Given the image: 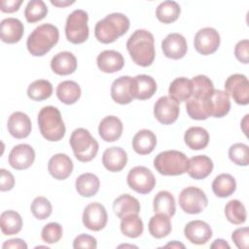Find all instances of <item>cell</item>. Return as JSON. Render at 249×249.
Wrapping results in <instances>:
<instances>
[{"label": "cell", "instance_id": "cell-13", "mask_svg": "<svg viewBox=\"0 0 249 249\" xmlns=\"http://www.w3.org/2000/svg\"><path fill=\"white\" fill-rule=\"evenodd\" d=\"M107 212L105 207L98 202H92L86 206L83 212V224L90 231H98L107 224Z\"/></svg>", "mask_w": 249, "mask_h": 249}, {"label": "cell", "instance_id": "cell-6", "mask_svg": "<svg viewBox=\"0 0 249 249\" xmlns=\"http://www.w3.org/2000/svg\"><path fill=\"white\" fill-rule=\"evenodd\" d=\"M70 146L76 159L82 162L90 161L98 152V143L86 128H76L70 136Z\"/></svg>", "mask_w": 249, "mask_h": 249}, {"label": "cell", "instance_id": "cell-29", "mask_svg": "<svg viewBox=\"0 0 249 249\" xmlns=\"http://www.w3.org/2000/svg\"><path fill=\"white\" fill-rule=\"evenodd\" d=\"M157 145V137L152 130L141 129L132 139V148L139 155H148L154 151Z\"/></svg>", "mask_w": 249, "mask_h": 249}, {"label": "cell", "instance_id": "cell-26", "mask_svg": "<svg viewBox=\"0 0 249 249\" xmlns=\"http://www.w3.org/2000/svg\"><path fill=\"white\" fill-rule=\"evenodd\" d=\"M51 68L57 75L72 74L77 69V58L70 52H60L52 58Z\"/></svg>", "mask_w": 249, "mask_h": 249}, {"label": "cell", "instance_id": "cell-15", "mask_svg": "<svg viewBox=\"0 0 249 249\" xmlns=\"http://www.w3.org/2000/svg\"><path fill=\"white\" fill-rule=\"evenodd\" d=\"M186 238L193 244H205L212 237V230L210 226L201 220H194L189 222L184 229Z\"/></svg>", "mask_w": 249, "mask_h": 249}, {"label": "cell", "instance_id": "cell-23", "mask_svg": "<svg viewBox=\"0 0 249 249\" xmlns=\"http://www.w3.org/2000/svg\"><path fill=\"white\" fill-rule=\"evenodd\" d=\"M23 23L16 18H7L1 21L0 37L4 43H18L23 36Z\"/></svg>", "mask_w": 249, "mask_h": 249}, {"label": "cell", "instance_id": "cell-14", "mask_svg": "<svg viewBox=\"0 0 249 249\" xmlns=\"http://www.w3.org/2000/svg\"><path fill=\"white\" fill-rule=\"evenodd\" d=\"M35 160V151L28 144H18L15 146L9 154V163L17 170L27 169Z\"/></svg>", "mask_w": 249, "mask_h": 249}, {"label": "cell", "instance_id": "cell-5", "mask_svg": "<svg viewBox=\"0 0 249 249\" xmlns=\"http://www.w3.org/2000/svg\"><path fill=\"white\" fill-rule=\"evenodd\" d=\"M154 166L161 175L177 176L188 171L189 159L180 151L168 150L156 156Z\"/></svg>", "mask_w": 249, "mask_h": 249}, {"label": "cell", "instance_id": "cell-16", "mask_svg": "<svg viewBox=\"0 0 249 249\" xmlns=\"http://www.w3.org/2000/svg\"><path fill=\"white\" fill-rule=\"evenodd\" d=\"M163 54L171 59L182 58L188 50L185 37L180 33H170L161 42Z\"/></svg>", "mask_w": 249, "mask_h": 249}, {"label": "cell", "instance_id": "cell-55", "mask_svg": "<svg viewBox=\"0 0 249 249\" xmlns=\"http://www.w3.org/2000/svg\"><path fill=\"white\" fill-rule=\"evenodd\" d=\"M248 115H245V117H244V119L242 120V124H241V126H242V129H243V132L245 133V134H247V129L244 127V125H246L245 124V123H246V121H247V119H248Z\"/></svg>", "mask_w": 249, "mask_h": 249}, {"label": "cell", "instance_id": "cell-17", "mask_svg": "<svg viewBox=\"0 0 249 249\" xmlns=\"http://www.w3.org/2000/svg\"><path fill=\"white\" fill-rule=\"evenodd\" d=\"M157 90V83L151 76L141 74L131 78V95L133 99L151 98Z\"/></svg>", "mask_w": 249, "mask_h": 249}, {"label": "cell", "instance_id": "cell-35", "mask_svg": "<svg viewBox=\"0 0 249 249\" xmlns=\"http://www.w3.org/2000/svg\"><path fill=\"white\" fill-rule=\"evenodd\" d=\"M236 189L235 179L228 173H222L215 177L212 182V191L219 197L231 196Z\"/></svg>", "mask_w": 249, "mask_h": 249}, {"label": "cell", "instance_id": "cell-11", "mask_svg": "<svg viewBox=\"0 0 249 249\" xmlns=\"http://www.w3.org/2000/svg\"><path fill=\"white\" fill-rule=\"evenodd\" d=\"M220 41V35L216 29L212 27H204L199 29L195 35L194 45L197 53L203 55H208L218 50Z\"/></svg>", "mask_w": 249, "mask_h": 249}, {"label": "cell", "instance_id": "cell-46", "mask_svg": "<svg viewBox=\"0 0 249 249\" xmlns=\"http://www.w3.org/2000/svg\"><path fill=\"white\" fill-rule=\"evenodd\" d=\"M231 239L239 249H247L249 243V229L247 227L236 229L232 234Z\"/></svg>", "mask_w": 249, "mask_h": 249}, {"label": "cell", "instance_id": "cell-47", "mask_svg": "<svg viewBox=\"0 0 249 249\" xmlns=\"http://www.w3.org/2000/svg\"><path fill=\"white\" fill-rule=\"evenodd\" d=\"M234 54L240 62L244 64L249 62V41L247 39L237 42L234 47Z\"/></svg>", "mask_w": 249, "mask_h": 249}, {"label": "cell", "instance_id": "cell-39", "mask_svg": "<svg viewBox=\"0 0 249 249\" xmlns=\"http://www.w3.org/2000/svg\"><path fill=\"white\" fill-rule=\"evenodd\" d=\"M53 93V86L48 80H36L28 86L27 95L34 101L48 99Z\"/></svg>", "mask_w": 249, "mask_h": 249}, {"label": "cell", "instance_id": "cell-19", "mask_svg": "<svg viewBox=\"0 0 249 249\" xmlns=\"http://www.w3.org/2000/svg\"><path fill=\"white\" fill-rule=\"evenodd\" d=\"M8 130L10 134L17 138H26L31 132V121L29 117L23 112H14L8 120Z\"/></svg>", "mask_w": 249, "mask_h": 249}, {"label": "cell", "instance_id": "cell-51", "mask_svg": "<svg viewBox=\"0 0 249 249\" xmlns=\"http://www.w3.org/2000/svg\"><path fill=\"white\" fill-rule=\"evenodd\" d=\"M3 249L7 248H17V249H26L27 244L20 238H13L10 240H7L2 245Z\"/></svg>", "mask_w": 249, "mask_h": 249}, {"label": "cell", "instance_id": "cell-30", "mask_svg": "<svg viewBox=\"0 0 249 249\" xmlns=\"http://www.w3.org/2000/svg\"><path fill=\"white\" fill-rule=\"evenodd\" d=\"M192 81L185 77H180L173 80L168 89L169 97L178 103L188 101L192 96Z\"/></svg>", "mask_w": 249, "mask_h": 249}, {"label": "cell", "instance_id": "cell-38", "mask_svg": "<svg viewBox=\"0 0 249 249\" xmlns=\"http://www.w3.org/2000/svg\"><path fill=\"white\" fill-rule=\"evenodd\" d=\"M181 8L175 1H163L161 2L157 10L156 16L160 22L171 23L174 22L180 16Z\"/></svg>", "mask_w": 249, "mask_h": 249}, {"label": "cell", "instance_id": "cell-50", "mask_svg": "<svg viewBox=\"0 0 249 249\" xmlns=\"http://www.w3.org/2000/svg\"><path fill=\"white\" fill-rule=\"evenodd\" d=\"M22 0H1V11L3 13H14L18 10Z\"/></svg>", "mask_w": 249, "mask_h": 249}, {"label": "cell", "instance_id": "cell-1", "mask_svg": "<svg viewBox=\"0 0 249 249\" xmlns=\"http://www.w3.org/2000/svg\"><path fill=\"white\" fill-rule=\"evenodd\" d=\"M126 49L133 62L139 66H150L155 59V39L148 30H135L126 42Z\"/></svg>", "mask_w": 249, "mask_h": 249}, {"label": "cell", "instance_id": "cell-44", "mask_svg": "<svg viewBox=\"0 0 249 249\" xmlns=\"http://www.w3.org/2000/svg\"><path fill=\"white\" fill-rule=\"evenodd\" d=\"M229 158L236 165L246 166L249 163V149L246 144L234 143L229 149Z\"/></svg>", "mask_w": 249, "mask_h": 249}, {"label": "cell", "instance_id": "cell-45", "mask_svg": "<svg viewBox=\"0 0 249 249\" xmlns=\"http://www.w3.org/2000/svg\"><path fill=\"white\" fill-rule=\"evenodd\" d=\"M63 230L62 227L58 223H49L47 224L41 231V237L44 242L53 244L59 241V239L62 237Z\"/></svg>", "mask_w": 249, "mask_h": 249}, {"label": "cell", "instance_id": "cell-36", "mask_svg": "<svg viewBox=\"0 0 249 249\" xmlns=\"http://www.w3.org/2000/svg\"><path fill=\"white\" fill-rule=\"evenodd\" d=\"M0 226L4 235L17 234L22 228L21 216L14 210L4 211L0 217Z\"/></svg>", "mask_w": 249, "mask_h": 249}, {"label": "cell", "instance_id": "cell-24", "mask_svg": "<svg viewBox=\"0 0 249 249\" xmlns=\"http://www.w3.org/2000/svg\"><path fill=\"white\" fill-rule=\"evenodd\" d=\"M123 123L115 116H107L101 120L98 126L99 136L106 142L118 140L123 133Z\"/></svg>", "mask_w": 249, "mask_h": 249}, {"label": "cell", "instance_id": "cell-10", "mask_svg": "<svg viewBox=\"0 0 249 249\" xmlns=\"http://www.w3.org/2000/svg\"><path fill=\"white\" fill-rule=\"evenodd\" d=\"M225 91L239 105L249 103V82L245 75L232 74L225 82Z\"/></svg>", "mask_w": 249, "mask_h": 249}, {"label": "cell", "instance_id": "cell-31", "mask_svg": "<svg viewBox=\"0 0 249 249\" xmlns=\"http://www.w3.org/2000/svg\"><path fill=\"white\" fill-rule=\"evenodd\" d=\"M186 145L192 150H202L209 142V133L200 126H192L184 134Z\"/></svg>", "mask_w": 249, "mask_h": 249}, {"label": "cell", "instance_id": "cell-9", "mask_svg": "<svg viewBox=\"0 0 249 249\" xmlns=\"http://www.w3.org/2000/svg\"><path fill=\"white\" fill-rule=\"evenodd\" d=\"M126 182L131 190L139 194H148L156 186V178L153 172L145 166L131 168L127 174Z\"/></svg>", "mask_w": 249, "mask_h": 249}, {"label": "cell", "instance_id": "cell-2", "mask_svg": "<svg viewBox=\"0 0 249 249\" xmlns=\"http://www.w3.org/2000/svg\"><path fill=\"white\" fill-rule=\"evenodd\" d=\"M129 25V19L126 16L121 13H113L97 21L94 27V35L99 42L110 44L125 34Z\"/></svg>", "mask_w": 249, "mask_h": 249}, {"label": "cell", "instance_id": "cell-32", "mask_svg": "<svg viewBox=\"0 0 249 249\" xmlns=\"http://www.w3.org/2000/svg\"><path fill=\"white\" fill-rule=\"evenodd\" d=\"M100 182L96 175L93 173H84L81 174L75 182L76 191L79 195L85 197H90L97 194L99 190Z\"/></svg>", "mask_w": 249, "mask_h": 249}, {"label": "cell", "instance_id": "cell-4", "mask_svg": "<svg viewBox=\"0 0 249 249\" xmlns=\"http://www.w3.org/2000/svg\"><path fill=\"white\" fill-rule=\"evenodd\" d=\"M38 125L42 136L48 141H59L65 135V125L56 107H43L38 114Z\"/></svg>", "mask_w": 249, "mask_h": 249}, {"label": "cell", "instance_id": "cell-25", "mask_svg": "<svg viewBox=\"0 0 249 249\" xmlns=\"http://www.w3.org/2000/svg\"><path fill=\"white\" fill-rule=\"evenodd\" d=\"M111 97L119 104H128L133 98L131 95V77L121 76L111 86Z\"/></svg>", "mask_w": 249, "mask_h": 249}, {"label": "cell", "instance_id": "cell-40", "mask_svg": "<svg viewBox=\"0 0 249 249\" xmlns=\"http://www.w3.org/2000/svg\"><path fill=\"white\" fill-rule=\"evenodd\" d=\"M143 222L138 214L128 215L121 221V231L127 237L136 238L143 233Z\"/></svg>", "mask_w": 249, "mask_h": 249}, {"label": "cell", "instance_id": "cell-33", "mask_svg": "<svg viewBox=\"0 0 249 249\" xmlns=\"http://www.w3.org/2000/svg\"><path fill=\"white\" fill-rule=\"evenodd\" d=\"M56 96L64 104H74L81 96V88L74 81H63L56 88Z\"/></svg>", "mask_w": 249, "mask_h": 249}, {"label": "cell", "instance_id": "cell-22", "mask_svg": "<svg viewBox=\"0 0 249 249\" xmlns=\"http://www.w3.org/2000/svg\"><path fill=\"white\" fill-rule=\"evenodd\" d=\"M96 63L102 72L115 73L124 67V59L121 53L114 50H106L97 55Z\"/></svg>", "mask_w": 249, "mask_h": 249}, {"label": "cell", "instance_id": "cell-8", "mask_svg": "<svg viewBox=\"0 0 249 249\" xmlns=\"http://www.w3.org/2000/svg\"><path fill=\"white\" fill-rule=\"evenodd\" d=\"M178 201L182 210L188 214H198L208 204L205 193L201 189L194 186L183 189L179 195Z\"/></svg>", "mask_w": 249, "mask_h": 249}, {"label": "cell", "instance_id": "cell-42", "mask_svg": "<svg viewBox=\"0 0 249 249\" xmlns=\"http://www.w3.org/2000/svg\"><path fill=\"white\" fill-rule=\"evenodd\" d=\"M48 14V8L42 0H31L27 3L24 10V17L30 23L43 19Z\"/></svg>", "mask_w": 249, "mask_h": 249}, {"label": "cell", "instance_id": "cell-34", "mask_svg": "<svg viewBox=\"0 0 249 249\" xmlns=\"http://www.w3.org/2000/svg\"><path fill=\"white\" fill-rule=\"evenodd\" d=\"M148 229L151 235L156 238H162L167 236L172 230L170 217L165 214L157 213L150 219Z\"/></svg>", "mask_w": 249, "mask_h": 249}, {"label": "cell", "instance_id": "cell-53", "mask_svg": "<svg viewBox=\"0 0 249 249\" xmlns=\"http://www.w3.org/2000/svg\"><path fill=\"white\" fill-rule=\"evenodd\" d=\"M51 3L54 6H57V7H66V6H69L71 4L74 3V1H51Z\"/></svg>", "mask_w": 249, "mask_h": 249}, {"label": "cell", "instance_id": "cell-41", "mask_svg": "<svg viewBox=\"0 0 249 249\" xmlns=\"http://www.w3.org/2000/svg\"><path fill=\"white\" fill-rule=\"evenodd\" d=\"M225 215L228 221L234 225L243 224L247 217L245 206L238 199H231L226 204Z\"/></svg>", "mask_w": 249, "mask_h": 249}, {"label": "cell", "instance_id": "cell-37", "mask_svg": "<svg viewBox=\"0 0 249 249\" xmlns=\"http://www.w3.org/2000/svg\"><path fill=\"white\" fill-rule=\"evenodd\" d=\"M153 206L155 213L165 214L170 218L175 214L176 211L175 198L171 193L167 191H160L155 196Z\"/></svg>", "mask_w": 249, "mask_h": 249}, {"label": "cell", "instance_id": "cell-3", "mask_svg": "<svg viewBox=\"0 0 249 249\" xmlns=\"http://www.w3.org/2000/svg\"><path fill=\"white\" fill-rule=\"evenodd\" d=\"M59 32L56 26L51 23H44L37 26L28 36L26 47L34 56H42L49 53L58 42Z\"/></svg>", "mask_w": 249, "mask_h": 249}, {"label": "cell", "instance_id": "cell-54", "mask_svg": "<svg viewBox=\"0 0 249 249\" xmlns=\"http://www.w3.org/2000/svg\"><path fill=\"white\" fill-rule=\"evenodd\" d=\"M164 247H171V248H185V246L182 243H179L178 241L174 240L168 244H166Z\"/></svg>", "mask_w": 249, "mask_h": 249}, {"label": "cell", "instance_id": "cell-7", "mask_svg": "<svg viewBox=\"0 0 249 249\" xmlns=\"http://www.w3.org/2000/svg\"><path fill=\"white\" fill-rule=\"evenodd\" d=\"M89 16L84 10H74L67 18L65 35L72 44H82L89 38Z\"/></svg>", "mask_w": 249, "mask_h": 249}, {"label": "cell", "instance_id": "cell-43", "mask_svg": "<svg viewBox=\"0 0 249 249\" xmlns=\"http://www.w3.org/2000/svg\"><path fill=\"white\" fill-rule=\"evenodd\" d=\"M30 210L35 218L38 220H45L51 216L53 206L50 200L45 196H37L33 199Z\"/></svg>", "mask_w": 249, "mask_h": 249}, {"label": "cell", "instance_id": "cell-21", "mask_svg": "<svg viewBox=\"0 0 249 249\" xmlns=\"http://www.w3.org/2000/svg\"><path fill=\"white\" fill-rule=\"evenodd\" d=\"M48 170L54 179L64 180L72 173L73 162L66 154H56L50 159Z\"/></svg>", "mask_w": 249, "mask_h": 249}, {"label": "cell", "instance_id": "cell-18", "mask_svg": "<svg viewBox=\"0 0 249 249\" xmlns=\"http://www.w3.org/2000/svg\"><path fill=\"white\" fill-rule=\"evenodd\" d=\"M231 109L229 94L221 89H214L207 101V112L209 117L222 118L226 116Z\"/></svg>", "mask_w": 249, "mask_h": 249}, {"label": "cell", "instance_id": "cell-27", "mask_svg": "<svg viewBox=\"0 0 249 249\" xmlns=\"http://www.w3.org/2000/svg\"><path fill=\"white\" fill-rule=\"evenodd\" d=\"M213 170L212 160L205 155H198L189 160L188 174L190 177L200 180L206 178Z\"/></svg>", "mask_w": 249, "mask_h": 249}, {"label": "cell", "instance_id": "cell-12", "mask_svg": "<svg viewBox=\"0 0 249 249\" xmlns=\"http://www.w3.org/2000/svg\"><path fill=\"white\" fill-rule=\"evenodd\" d=\"M179 103L169 96L160 97L154 105L155 118L162 124H171L179 117Z\"/></svg>", "mask_w": 249, "mask_h": 249}, {"label": "cell", "instance_id": "cell-20", "mask_svg": "<svg viewBox=\"0 0 249 249\" xmlns=\"http://www.w3.org/2000/svg\"><path fill=\"white\" fill-rule=\"evenodd\" d=\"M127 162L126 152L117 146L107 148L102 155V163L111 172H119L124 168Z\"/></svg>", "mask_w": 249, "mask_h": 249}, {"label": "cell", "instance_id": "cell-52", "mask_svg": "<svg viewBox=\"0 0 249 249\" xmlns=\"http://www.w3.org/2000/svg\"><path fill=\"white\" fill-rule=\"evenodd\" d=\"M211 248H217V249H230V245L224 240V239H216L212 244Z\"/></svg>", "mask_w": 249, "mask_h": 249}, {"label": "cell", "instance_id": "cell-28", "mask_svg": "<svg viewBox=\"0 0 249 249\" xmlns=\"http://www.w3.org/2000/svg\"><path fill=\"white\" fill-rule=\"evenodd\" d=\"M113 210L117 217L123 219L131 214H138L140 212V203L134 196L124 194L114 200Z\"/></svg>", "mask_w": 249, "mask_h": 249}, {"label": "cell", "instance_id": "cell-48", "mask_svg": "<svg viewBox=\"0 0 249 249\" xmlns=\"http://www.w3.org/2000/svg\"><path fill=\"white\" fill-rule=\"evenodd\" d=\"M97 246L96 239L89 234H80L73 241V248H89L94 249Z\"/></svg>", "mask_w": 249, "mask_h": 249}, {"label": "cell", "instance_id": "cell-49", "mask_svg": "<svg viewBox=\"0 0 249 249\" xmlns=\"http://www.w3.org/2000/svg\"><path fill=\"white\" fill-rule=\"evenodd\" d=\"M14 185H15L14 175L10 171L4 168H1L0 169V190L2 192L10 191L14 188Z\"/></svg>", "mask_w": 249, "mask_h": 249}]
</instances>
